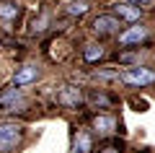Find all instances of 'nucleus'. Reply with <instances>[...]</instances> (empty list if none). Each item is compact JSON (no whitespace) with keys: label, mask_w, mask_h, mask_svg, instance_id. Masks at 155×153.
I'll list each match as a JSON object with an SVG mask.
<instances>
[{"label":"nucleus","mask_w":155,"mask_h":153,"mask_svg":"<svg viewBox=\"0 0 155 153\" xmlns=\"http://www.w3.org/2000/svg\"><path fill=\"white\" fill-rule=\"evenodd\" d=\"M57 101L62 106H67V109H78V106L83 104V93H80L78 86H62L60 93H57Z\"/></svg>","instance_id":"nucleus-6"},{"label":"nucleus","mask_w":155,"mask_h":153,"mask_svg":"<svg viewBox=\"0 0 155 153\" xmlns=\"http://www.w3.org/2000/svg\"><path fill=\"white\" fill-rule=\"evenodd\" d=\"M129 3H137V5H147V3H153V0H129Z\"/></svg>","instance_id":"nucleus-17"},{"label":"nucleus","mask_w":155,"mask_h":153,"mask_svg":"<svg viewBox=\"0 0 155 153\" xmlns=\"http://www.w3.org/2000/svg\"><path fill=\"white\" fill-rule=\"evenodd\" d=\"M36 78H39V68L28 62V65H21V70L13 75V86H18V88H21V86H28V83H34Z\"/></svg>","instance_id":"nucleus-7"},{"label":"nucleus","mask_w":155,"mask_h":153,"mask_svg":"<svg viewBox=\"0 0 155 153\" xmlns=\"http://www.w3.org/2000/svg\"><path fill=\"white\" fill-rule=\"evenodd\" d=\"M93 127L101 132V135H111V132L116 130V120H114V117H109V114H98L93 120Z\"/></svg>","instance_id":"nucleus-10"},{"label":"nucleus","mask_w":155,"mask_h":153,"mask_svg":"<svg viewBox=\"0 0 155 153\" xmlns=\"http://www.w3.org/2000/svg\"><path fill=\"white\" fill-rule=\"evenodd\" d=\"M122 81L129 86H147V83H155V73L147 68H127L122 73Z\"/></svg>","instance_id":"nucleus-3"},{"label":"nucleus","mask_w":155,"mask_h":153,"mask_svg":"<svg viewBox=\"0 0 155 153\" xmlns=\"http://www.w3.org/2000/svg\"><path fill=\"white\" fill-rule=\"evenodd\" d=\"M47 23H49V16L44 13V16L39 18V21H34V31H44V29H47Z\"/></svg>","instance_id":"nucleus-15"},{"label":"nucleus","mask_w":155,"mask_h":153,"mask_svg":"<svg viewBox=\"0 0 155 153\" xmlns=\"http://www.w3.org/2000/svg\"><path fill=\"white\" fill-rule=\"evenodd\" d=\"M104 55H106V49L101 44H85V49H83V60L85 62H98Z\"/></svg>","instance_id":"nucleus-11"},{"label":"nucleus","mask_w":155,"mask_h":153,"mask_svg":"<svg viewBox=\"0 0 155 153\" xmlns=\"http://www.w3.org/2000/svg\"><path fill=\"white\" fill-rule=\"evenodd\" d=\"M26 99H23L21 88H8V91L0 93V112H16V109H23Z\"/></svg>","instance_id":"nucleus-4"},{"label":"nucleus","mask_w":155,"mask_h":153,"mask_svg":"<svg viewBox=\"0 0 155 153\" xmlns=\"http://www.w3.org/2000/svg\"><path fill=\"white\" fill-rule=\"evenodd\" d=\"M145 39H147V29H145V26H132L129 31L119 34V44H122V47H129V44H140V42H145Z\"/></svg>","instance_id":"nucleus-8"},{"label":"nucleus","mask_w":155,"mask_h":153,"mask_svg":"<svg viewBox=\"0 0 155 153\" xmlns=\"http://www.w3.org/2000/svg\"><path fill=\"white\" fill-rule=\"evenodd\" d=\"M101 153H122V151H119V148H114V145H109V148H104Z\"/></svg>","instance_id":"nucleus-16"},{"label":"nucleus","mask_w":155,"mask_h":153,"mask_svg":"<svg viewBox=\"0 0 155 153\" xmlns=\"http://www.w3.org/2000/svg\"><path fill=\"white\" fill-rule=\"evenodd\" d=\"M111 13L114 16H119L122 21H129V23H137L140 18H142V8L140 5H132V3H114L111 5Z\"/></svg>","instance_id":"nucleus-5"},{"label":"nucleus","mask_w":155,"mask_h":153,"mask_svg":"<svg viewBox=\"0 0 155 153\" xmlns=\"http://www.w3.org/2000/svg\"><path fill=\"white\" fill-rule=\"evenodd\" d=\"M23 137V127L16 122H0V153L16 151V145Z\"/></svg>","instance_id":"nucleus-1"},{"label":"nucleus","mask_w":155,"mask_h":153,"mask_svg":"<svg viewBox=\"0 0 155 153\" xmlns=\"http://www.w3.org/2000/svg\"><path fill=\"white\" fill-rule=\"evenodd\" d=\"M119 26H122V18L114 16V13H101V16L93 18V23H91V29H93L98 37H109V34H116L119 31Z\"/></svg>","instance_id":"nucleus-2"},{"label":"nucleus","mask_w":155,"mask_h":153,"mask_svg":"<svg viewBox=\"0 0 155 153\" xmlns=\"http://www.w3.org/2000/svg\"><path fill=\"white\" fill-rule=\"evenodd\" d=\"M21 16V8L16 5V3H0V18H3V21H16V18Z\"/></svg>","instance_id":"nucleus-13"},{"label":"nucleus","mask_w":155,"mask_h":153,"mask_svg":"<svg viewBox=\"0 0 155 153\" xmlns=\"http://www.w3.org/2000/svg\"><path fill=\"white\" fill-rule=\"evenodd\" d=\"M91 151H93V140L85 130H80L72 140V153H91Z\"/></svg>","instance_id":"nucleus-9"},{"label":"nucleus","mask_w":155,"mask_h":153,"mask_svg":"<svg viewBox=\"0 0 155 153\" xmlns=\"http://www.w3.org/2000/svg\"><path fill=\"white\" fill-rule=\"evenodd\" d=\"M88 0H67L65 3V11L70 13V16H85L88 13Z\"/></svg>","instance_id":"nucleus-12"},{"label":"nucleus","mask_w":155,"mask_h":153,"mask_svg":"<svg viewBox=\"0 0 155 153\" xmlns=\"http://www.w3.org/2000/svg\"><path fill=\"white\" fill-rule=\"evenodd\" d=\"M88 101H91L93 106H109V104H111V99H109V96H104L101 91H93V93L88 96Z\"/></svg>","instance_id":"nucleus-14"}]
</instances>
